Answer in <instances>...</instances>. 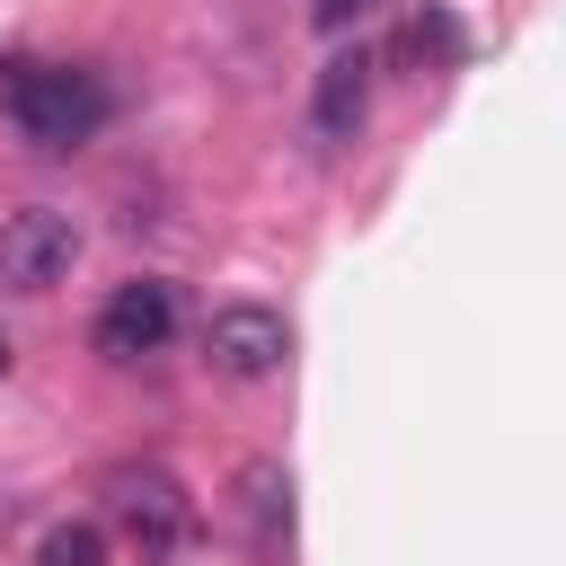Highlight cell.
Returning a JSON list of instances; mask_svg holds the SVG:
<instances>
[{"label":"cell","mask_w":566,"mask_h":566,"mask_svg":"<svg viewBox=\"0 0 566 566\" xmlns=\"http://www.w3.org/2000/svg\"><path fill=\"white\" fill-rule=\"evenodd\" d=\"M106 80L80 62H44V53H0V115L27 133V150H80L106 124Z\"/></svg>","instance_id":"6da1fadb"},{"label":"cell","mask_w":566,"mask_h":566,"mask_svg":"<svg viewBox=\"0 0 566 566\" xmlns=\"http://www.w3.org/2000/svg\"><path fill=\"white\" fill-rule=\"evenodd\" d=\"M97 495H106V522H115L142 557H168V548L186 539V522H195L186 486H177L159 460H115V469L97 478Z\"/></svg>","instance_id":"7a4b0ae2"},{"label":"cell","mask_w":566,"mask_h":566,"mask_svg":"<svg viewBox=\"0 0 566 566\" xmlns=\"http://www.w3.org/2000/svg\"><path fill=\"white\" fill-rule=\"evenodd\" d=\"M71 256H80V221L71 212L27 203V212L0 221V292H44V283L71 274Z\"/></svg>","instance_id":"3957f363"},{"label":"cell","mask_w":566,"mask_h":566,"mask_svg":"<svg viewBox=\"0 0 566 566\" xmlns=\"http://www.w3.org/2000/svg\"><path fill=\"white\" fill-rule=\"evenodd\" d=\"M203 354H212V371H230V380H274L283 354H292V327H283V310H265V301H230V310H212Z\"/></svg>","instance_id":"277c9868"},{"label":"cell","mask_w":566,"mask_h":566,"mask_svg":"<svg viewBox=\"0 0 566 566\" xmlns=\"http://www.w3.org/2000/svg\"><path fill=\"white\" fill-rule=\"evenodd\" d=\"M177 336V292L168 283H115V301L97 310V354L106 363H142V354H159Z\"/></svg>","instance_id":"5b68a950"},{"label":"cell","mask_w":566,"mask_h":566,"mask_svg":"<svg viewBox=\"0 0 566 566\" xmlns=\"http://www.w3.org/2000/svg\"><path fill=\"white\" fill-rule=\"evenodd\" d=\"M239 522H248V548L256 557H292V478L274 460H248L239 469Z\"/></svg>","instance_id":"8992f818"},{"label":"cell","mask_w":566,"mask_h":566,"mask_svg":"<svg viewBox=\"0 0 566 566\" xmlns=\"http://www.w3.org/2000/svg\"><path fill=\"white\" fill-rule=\"evenodd\" d=\"M363 97H371V53H336V62L318 71V106H310L318 142H354V124H363Z\"/></svg>","instance_id":"52a82bcc"},{"label":"cell","mask_w":566,"mask_h":566,"mask_svg":"<svg viewBox=\"0 0 566 566\" xmlns=\"http://www.w3.org/2000/svg\"><path fill=\"white\" fill-rule=\"evenodd\" d=\"M389 53H398V62H460V27H451L442 9H416V18L398 27Z\"/></svg>","instance_id":"ba28073f"},{"label":"cell","mask_w":566,"mask_h":566,"mask_svg":"<svg viewBox=\"0 0 566 566\" xmlns=\"http://www.w3.org/2000/svg\"><path fill=\"white\" fill-rule=\"evenodd\" d=\"M35 566H106V522H53Z\"/></svg>","instance_id":"9c48e42d"},{"label":"cell","mask_w":566,"mask_h":566,"mask_svg":"<svg viewBox=\"0 0 566 566\" xmlns=\"http://www.w3.org/2000/svg\"><path fill=\"white\" fill-rule=\"evenodd\" d=\"M371 9H380V0H310V18H318L327 35H345V27H354V18H371Z\"/></svg>","instance_id":"30bf717a"},{"label":"cell","mask_w":566,"mask_h":566,"mask_svg":"<svg viewBox=\"0 0 566 566\" xmlns=\"http://www.w3.org/2000/svg\"><path fill=\"white\" fill-rule=\"evenodd\" d=\"M0 380H9V336H0Z\"/></svg>","instance_id":"8fae6325"}]
</instances>
